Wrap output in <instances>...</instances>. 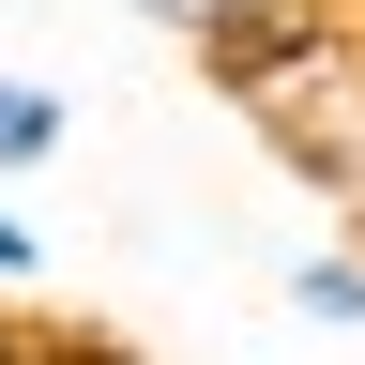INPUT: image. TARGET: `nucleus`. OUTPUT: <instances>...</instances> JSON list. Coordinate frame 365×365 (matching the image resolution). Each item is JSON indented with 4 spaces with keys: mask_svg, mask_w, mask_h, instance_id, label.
<instances>
[{
    "mask_svg": "<svg viewBox=\"0 0 365 365\" xmlns=\"http://www.w3.org/2000/svg\"><path fill=\"white\" fill-rule=\"evenodd\" d=\"M61 137H76V107H61V76H16V61H0V182L61 168Z\"/></svg>",
    "mask_w": 365,
    "mask_h": 365,
    "instance_id": "f257e3e1",
    "label": "nucleus"
},
{
    "mask_svg": "<svg viewBox=\"0 0 365 365\" xmlns=\"http://www.w3.org/2000/svg\"><path fill=\"white\" fill-rule=\"evenodd\" d=\"M289 319H304V335H365V244L289 259Z\"/></svg>",
    "mask_w": 365,
    "mask_h": 365,
    "instance_id": "f03ea898",
    "label": "nucleus"
},
{
    "mask_svg": "<svg viewBox=\"0 0 365 365\" xmlns=\"http://www.w3.org/2000/svg\"><path fill=\"white\" fill-rule=\"evenodd\" d=\"M137 31H168V46H228L244 16H274V0H122Z\"/></svg>",
    "mask_w": 365,
    "mask_h": 365,
    "instance_id": "7ed1b4c3",
    "label": "nucleus"
},
{
    "mask_svg": "<svg viewBox=\"0 0 365 365\" xmlns=\"http://www.w3.org/2000/svg\"><path fill=\"white\" fill-rule=\"evenodd\" d=\"M46 274V244H31V213H0V289H31Z\"/></svg>",
    "mask_w": 365,
    "mask_h": 365,
    "instance_id": "20e7f679",
    "label": "nucleus"
},
{
    "mask_svg": "<svg viewBox=\"0 0 365 365\" xmlns=\"http://www.w3.org/2000/svg\"><path fill=\"white\" fill-rule=\"evenodd\" d=\"M31 365H122V350H91V335H61V350H31Z\"/></svg>",
    "mask_w": 365,
    "mask_h": 365,
    "instance_id": "39448f33",
    "label": "nucleus"
},
{
    "mask_svg": "<svg viewBox=\"0 0 365 365\" xmlns=\"http://www.w3.org/2000/svg\"><path fill=\"white\" fill-rule=\"evenodd\" d=\"M31 350H46V335H16V319H0V365H31Z\"/></svg>",
    "mask_w": 365,
    "mask_h": 365,
    "instance_id": "423d86ee",
    "label": "nucleus"
}]
</instances>
